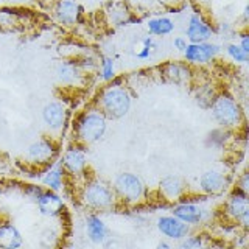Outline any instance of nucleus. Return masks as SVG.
I'll use <instances>...</instances> for the list:
<instances>
[{
    "instance_id": "obj_22",
    "label": "nucleus",
    "mask_w": 249,
    "mask_h": 249,
    "mask_svg": "<svg viewBox=\"0 0 249 249\" xmlns=\"http://www.w3.org/2000/svg\"><path fill=\"white\" fill-rule=\"evenodd\" d=\"M66 181H67V175L64 168H62L59 159L47 167L41 178V182L45 189L53 190V192H61L66 187Z\"/></svg>"
},
{
    "instance_id": "obj_19",
    "label": "nucleus",
    "mask_w": 249,
    "mask_h": 249,
    "mask_svg": "<svg viewBox=\"0 0 249 249\" xmlns=\"http://www.w3.org/2000/svg\"><path fill=\"white\" fill-rule=\"evenodd\" d=\"M36 206L39 213L47 218H59L66 212V202L58 192H53L49 189H44V192L39 195L36 199Z\"/></svg>"
},
{
    "instance_id": "obj_27",
    "label": "nucleus",
    "mask_w": 249,
    "mask_h": 249,
    "mask_svg": "<svg viewBox=\"0 0 249 249\" xmlns=\"http://www.w3.org/2000/svg\"><path fill=\"white\" fill-rule=\"evenodd\" d=\"M218 92L213 90V84L212 83H199L196 88L193 89V97L196 100V103L202 109H209L212 101L215 98Z\"/></svg>"
},
{
    "instance_id": "obj_1",
    "label": "nucleus",
    "mask_w": 249,
    "mask_h": 249,
    "mask_svg": "<svg viewBox=\"0 0 249 249\" xmlns=\"http://www.w3.org/2000/svg\"><path fill=\"white\" fill-rule=\"evenodd\" d=\"M109 120L95 106H88L78 112L72 120L73 142L89 146L100 142L107 132Z\"/></svg>"
},
{
    "instance_id": "obj_11",
    "label": "nucleus",
    "mask_w": 249,
    "mask_h": 249,
    "mask_svg": "<svg viewBox=\"0 0 249 249\" xmlns=\"http://www.w3.org/2000/svg\"><path fill=\"white\" fill-rule=\"evenodd\" d=\"M216 27L201 11H193L187 19L184 37L189 44H202L212 41L216 35Z\"/></svg>"
},
{
    "instance_id": "obj_41",
    "label": "nucleus",
    "mask_w": 249,
    "mask_h": 249,
    "mask_svg": "<svg viewBox=\"0 0 249 249\" xmlns=\"http://www.w3.org/2000/svg\"><path fill=\"white\" fill-rule=\"evenodd\" d=\"M44 249H50V248H44Z\"/></svg>"
},
{
    "instance_id": "obj_33",
    "label": "nucleus",
    "mask_w": 249,
    "mask_h": 249,
    "mask_svg": "<svg viewBox=\"0 0 249 249\" xmlns=\"http://www.w3.org/2000/svg\"><path fill=\"white\" fill-rule=\"evenodd\" d=\"M44 192V187L41 185H37V184H27V185H23L22 187V193H23V196L28 198L30 201H35L39 198V195H41Z\"/></svg>"
},
{
    "instance_id": "obj_40",
    "label": "nucleus",
    "mask_w": 249,
    "mask_h": 249,
    "mask_svg": "<svg viewBox=\"0 0 249 249\" xmlns=\"http://www.w3.org/2000/svg\"><path fill=\"white\" fill-rule=\"evenodd\" d=\"M3 189H5V187H3V182L0 181V196H2V195H3Z\"/></svg>"
},
{
    "instance_id": "obj_39",
    "label": "nucleus",
    "mask_w": 249,
    "mask_h": 249,
    "mask_svg": "<svg viewBox=\"0 0 249 249\" xmlns=\"http://www.w3.org/2000/svg\"><path fill=\"white\" fill-rule=\"evenodd\" d=\"M192 2L196 5V6H199V8H202V6H207L212 0H192Z\"/></svg>"
},
{
    "instance_id": "obj_29",
    "label": "nucleus",
    "mask_w": 249,
    "mask_h": 249,
    "mask_svg": "<svg viewBox=\"0 0 249 249\" xmlns=\"http://www.w3.org/2000/svg\"><path fill=\"white\" fill-rule=\"evenodd\" d=\"M98 75L106 84L112 80L117 75V69H115V59L112 56H101L98 59Z\"/></svg>"
},
{
    "instance_id": "obj_31",
    "label": "nucleus",
    "mask_w": 249,
    "mask_h": 249,
    "mask_svg": "<svg viewBox=\"0 0 249 249\" xmlns=\"http://www.w3.org/2000/svg\"><path fill=\"white\" fill-rule=\"evenodd\" d=\"M224 52H226V54L229 56V59H231L232 62H235V64L246 66L248 62H249V53H246L237 42H229V44H226Z\"/></svg>"
},
{
    "instance_id": "obj_32",
    "label": "nucleus",
    "mask_w": 249,
    "mask_h": 249,
    "mask_svg": "<svg viewBox=\"0 0 249 249\" xmlns=\"http://www.w3.org/2000/svg\"><path fill=\"white\" fill-rule=\"evenodd\" d=\"M179 249H206V241L201 233H189L179 241Z\"/></svg>"
},
{
    "instance_id": "obj_23",
    "label": "nucleus",
    "mask_w": 249,
    "mask_h": 249,
    "mask_svg": "<svg viewBox=\"0 0 249 249\" xmlns=\"http://www.w3.org/2000/svg\"><path fill=\"white\" fill-rule=\"evenodd\" d=\"M28 16V11L18 6H0V30H13L20 25H25Z\"/></svg>"
},
{
    "instance_id": "obj_14",
    "label": "nucleus",
    "mask_w": 249,
    "mask_h": 249,
    "mask_svg": "<svg viewBox=\"0 0 249 249\" xmlns=\"http://www.w3.org/2000/svg\"><path fill=\"white\" fill-rule=\"evenodd\" d=\"M171 215L176 216L178 220L189 224L190 228H196V226L204 224L209 216L210 210L204 207V204H196V202L189 201H178L171 206Z\"/></svg>"
},
{
    "instance_id": "obj_4",
    "label": "nucleus",
    "mask_w": 249,
    "mask_h": 249,
    "mask_svg": "<svg viewBox=\"0 0 249 249\" xmlns=\"http://www.w3.org/2000/svg\"><path fill=\"white\" fill-rule=\"evenodd\" d=\"M93 106L98 107L106 115L107 120H120L126 117L132 107V95L126 86H115L106 84L101 89L95 100Z\"/></svg>"
},
{
    "instance_id": "obj_6",
    "label": "nucleus",
    "mask_w": 249,
    "mask_h": 249,
    "mask_svg": "<svg viewBox=\"0 0 249 249\" xmlns=\"http://www.w3.org/2000/svg\"><path fill=\"white\" fill-rule=\"evenodd\" d=\"M59 156H61L59 140L52 136H44L27 146L23 158H25L28 165H31L35 170H41L44 173V170L49 165H52L53 162H56Z\"/></svg>"
},
{
    "instance_id": "obj_30",
    "label": "nucleus",
    "mask_w": 249,
    "mask_h": 249,
    "mask_svg": "<svg viewBox=\"0 0 249 249\" xmlns=\"http://www.w3.org/2000/svg\"><path fill=\"white\" fill-rule=\"evenodd\" d=\"M98 59L100 58H97L95 54L86 53V52H83L81 54H78V56L75 58L78 67H80L88 76L92 75V73H95L98 70Z\"/></svg>"
},
{
    "instance_id": "obj_8",
    "label": "nucleus",
    "mask_w": 249,
    "mask_h": 249,
    "mask_svg": "<svg viewBox=\"0 0 249 249\" xmlns=\"http://www.w3.org/2000/svg\"><path fill=\"white\" fill-rule=\"evenodd\" d=\"M70 111L67 105L61 100H50L42 107V122L49 134L58 139L66 131L69 124Z\"/></svg>"
},
{
    "instance_id": "obj_21",
    "label": "nucleus",
    "mask_w": 249,
    "mask_h": 249,
    "mask_svg": "<svg viewBox=\"0 0 249 249\" xmlns=\"http://www.w3.org/2000/svg\"><path fill=\"white\" fill-rule=\"evenodd\" d=\"M106 18L112 27H128L137 22V16L132 13L126 2H109L106 5Z\"/></svg>"
},
{
    "instance_id": "obj_10",
    "label": "nucleus",
    "mask_w": 249,
    "mask_h": 249,
    "mask_svg": "<svg viewBox=\"0 0 249 249\" xmlns=\"http://www.w3.org/2000/svg\"><path fill=\"white\" fill-rule=\"evenodd\" d=\"M53 20L64 28H72L84 19V6L78 0H54L50 6Z\"/></svg>"
},
{
    "instance_id": "obj_25",
    "label": "nucleus",
    "mask_w": 249,
    "mask_h": 249,
    "mask_svg": "<svg viewBox=\"0 0 249 249\" xmlns=\"http://www.w3.org/2000/svg\"><path fill=\"white\" fill-rule=\"evenodd\" d=\"M233 136H235V132L233 131L216 126L206 134L204 145H206V148H209V150L223 151L231 145V142L233 140Z\"/></svg>"
},
{
    "instance_id": "obj_28",
    "label": "nucleus",
    "mask_w": 249,
    "mask_h": 249,
    "mask_svg": "<svg viewBox=\"0 0 249 249\" xmlns=\"http://www.w3.org/2000/svg\"><path fill=\"white\" fill-rule=\"evenodd\" d=\"M159 45L156 42V39L153 36H143L142 41H140V50L136 53V58L140 61H148L154 56V53L158 52Z\"/></svg>"
},
{
    "instance_id": "obj_16",
    "label": "nucleus",
    "mask_w": 249,
    "mask_h": 249,
    "mask_svg": "<svg viewBox=\"0 0 249 249\" xmlns=\"http://www.w3.org/2000/svg\"><path fill=\"white\" fill-rule=\"evenodd\" d=\"M56 80L66 88H80L88 80V75L78 67L75 58H64L56 66Z\"/></svg>"
},
{
    "instance_id": "obj_5",
    "label": "nucleus",
    "mask_w": 249,
    "mask_h": 249,
    "mask_svg": "<svg viewBox=\"0 0 249 249\" xmlns=\"http://www.w3.org/2000/svg\"><path fill=\"white\" fill-rule=\"evenodd\" d=\"M112 189L119 204L126 207H136L148 199V189L142 178L131 171H122L115 176Z\"/></svg>"
},
{
    "instance_id": "obj_38",
    "label": "nucleus",
    "mask_w": 249,
    "mask_h": 249,
    "mask_svg": "<svg viewBox=\"0 0 249 249\" xmlns=\"http://www.w3.org/2000/svg\"><path fill=\"white\" fill-rule=\"evenodd\" d=\"M156 249H173V246H171L168 241H159L158 243V246H156Z\"/></svg>"
},
{
    "instance_id": "obj_2",
    "label": "nucleus",
    "mask_w": 249,
    "mask_h": 249,
    "mask_svg": "<svg viewBox=\"0 0 249 249\" xmlns=\"http://www.w3.org/2000/svg\"><path fill=\"white\" fill-rule=\"evenodd\" d=\"M209 111L216 126L233 132L246 128L245 109L240 101L228 90H218Z\"/></svg>"
},
{
    "instance_id": "obj_24",
    "label": "nucleus",
    "mask_w": 249,
    "mask_h": 249,
    "mask_svg": "<svg viewBox=\"0 0 249 249\" xmlns=\"http://www.w3.org/2000/svg\"><path fill=\"white\" fill-rule=\"evenodd\" d=\"M23 246L22 232L10 221H0V249H20Z\"/></svg>"
},
{
    "instance_id": "obj_7",
    "label": "nucleus",
    "mask_w": 249,
    "mask_h": 249,
    "mask_svg": "<svg viewBox=\"0 0 249 249\" xmlns=\"http://www.w3.org/2000/svg\"><path fill=\"white\" fill-rule=\"evenodd\" d=\"M223 216L228 221L237 224L245 232L249 228V199L248 193L241 192L237 187H231L223 204Z\"/></svg>"
},
{
    "instance_id": "obj_37",
    "label": "nucleus",
    "mask_w": 249,
    "mask_h": 249,
    "mask_svg": "<svg viewBox=\"0 0 249 249\" xmlns=\"http://www.w3.org/2000/svg\"><path fill=\"white\" fill-rule=\"evenodd\" d=\"M241 22H243V27L248 25V22H249V5H245L243 11H241Z\"/></svg>"
},
{
    "instance_id": "obj_9",
    "label": "nucleus",
    "mask_w": 249,
    "mask_h": 249,
    "mask_svg": "<svg viewBox=\"0 0 249 249\" xmlns=\"http://www.w3.org/2000/svg\"><path fill=\"white\" fill-rule=\"evenodd\" d=\"M59 162L64 168L67 178H78L86 175L89 167L88 162V146H84L78 142L70 143L64 153L59 156Z\"/></svg>"
},
{
    "instance_id": "obj_34",
    "label": "nucleus",
    "mask_w": 249,
    "mask_h": 249,
    "mask_svg": "<svg viewBox=\"0 0 249 249\" xmlns=\"http://www.w3.org/2000/svg\"><path fill=\"white\" fill-rule=\"evenodd\" d=\"M233 187H237V189H240L241 192L249 195V175H248V171H243V173L237 178L235 185Z\"/></svg>"
},
{
    "instance_id": "obj_26",
    "label": "nucleus",
    "mask_w": 249,
    "mask_h": 249,
    "mask_svg": "<svg viewBox=\"0 0 249 249\" xmlns=\"http://www.w3.org/2000/svg\"><path fill=\"white\" fill-rule=\"evenodd\" d=\"M176 30L175 20L168 16H158L146 20V31L153 37H165L173 35Z\"/></svg>"
},
{
    "instance_id": "obj_20",
    "label": "nucleus",
    "mask_w": 249,
    "mask_h": 249,
    "mask_svg": "<svg viewBox=\"0 0 249 249\" xmlns=\"http://www.w3.org/2000/svg\"><path fill=\"white\" fill-rule=\"evenodd\" d=\"M86 237L95 246H105L109 240H111V231H109L107 224L98 213L92 212L86 216L84 223Z\"/></svg>"
},
{
    "instance_id": "obj_18",
    "label": "nucleus",
    "mask_w": 249,
    "mask_h": 249,
    "mask_svg": "<svg viewBox=\"0 0 249 249\" xmlns=\"http://www.w3.org/2000/svg\"><path fill=\"white\" fill-rule=\"evenodd\" d=\"M156 228L160 232L162 237L171 241H181L192 232V228L189 224L182 223L173 215H162L156 221Z\"/></svg>"
},
{
    "instance_id": "obj_15",
    "label": "nucleus",
    "mask_w": 249,
    "mask_h": 249,
    "mask_svg": "<svg viewBox=\"0 0 249 249\" xmlns=\"http://www.w3.org/2000/svg\"><path fill=\"white\" fill-rule=\"evenodd\" d=\"M159 73L162 80L176 86L192 84L195 80V70L185 61H167L159 66Z\"/></svg>"
},
{
    "instance_id": "obj_36",
    "label": "nucleus",
    "mask_w": 249,
    "mask_h": 249,
    "mask_svg": "<svg viewBox=\"0 0 249 249\" xmlns=\"http://www.w3.org/2000/svg\"><path fill=\"white\" fill-rule=\"evenodd\" d=\"M187 45H189V42H187V39L184 36H175L173 37V49L176 52L182 53L187 49Z\"/></svg>"
},
{
    "instance_id": "obj_13",
    "label": "nucleus",
    "mask_w": 249,
    "mask_h": 249,
    "mask_svg": "<svg viewBox=\"0 0 249 249\" xmlns=\"http://www.w3.org/2000/svg\"><path fill=\"white\" fill-rule=\"evenodd\" d=\"M232 185V181L229 175L220 170H207L204 171L198 179V189L202 195L209 198L221 196V195L228 193Z\"/></svg>"
},
{
    "instance_id": "obj_35",
    "label": "nucleus",
    "mask_w": 249,
    "mask_h": 249,
    "mask_svg": "<svg viewBox=\"0 0 249 249\" xmlns=\"http://www.w3.org/2000/svg\"><path fill=\"white\" fill-rule=\"evenodd\" d=\"M237 37H238V42H237V44H238L246 53H249V33H248L246 27H243V30L237 31Z\"/></svg>"
},
{
    "instance_id": "obj_17",
    "label": "nucleus",
    "mask_w": 249,
    "mask_h": 249,
    "mask_svg": "<svg viewBox=\"0 0 249 249\" xmlns=\"http://www.w3.org/2000/svg\"><path fill=\"white\" fill-rule=\"evenodd\" d=\"M189 193V185L185 179L179 175H167L159 182V196L162 201L175 204L184 195Z\"/></svg>"
},
{
    "instance_id": "obj_3",
    "label": "nucleus",
    "mask_w": 249,
    "mask_h": 249,
    "mask_svg": "<svg viewBox=\"0 0 249 249\" xmlns=\"http://www.w3.org/2000/svg\"><path fill=\"white\" fill-rule=\"evenodd\" d=\"M78 198L90 212H111L119 206L112 185L97 176L84 179Z\"/></svg>"
},
{
    "instance_id": "obj_12",
    "label": "nucleus",
    "mask_w": 249,
    "mask_h": 249,
    "mask_svg": "<svg viewBox=\"0 0 249 249\" xmlns=\"http://www.w3.org/2000/svg\"><path fill=\"white\" fill-rule=\"evenodd\" d=\"M221 50V45L213 41L202 44H189L187 49L182 52V56L187 64L192 67H204L212 64L220 56Z\"/></svg>"
}]
</instances>
